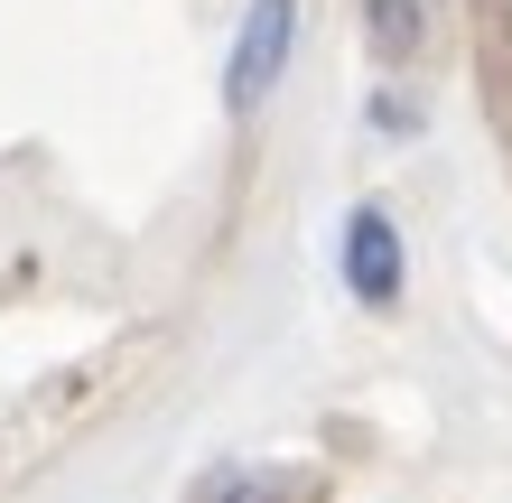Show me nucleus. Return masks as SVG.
Here are the masks:
<instances>
[{
	"label": "nucleus",
	"instance_id": "obj_1",
	"mask_svg": "<svg viewBox=\"0 0 512 503\" xmlns=\"http://www.w3.org/2000/svg\"><path fill=\"white\" fill-rule=\"evenodd\" d=\"M336 280H345V299L354 308H373V317H391L401 308V289H410V252H401V215L391 205H354L345 215V233H336Z\"/></svg>",
	"mask_w": 512,
	"mask_h": 503
},
{
	"label": "nucleus",
	"instance_id": "obj_2",
	"mask_svg": "<svg viewBox=\"0 0 512 503\" xmlns=\"http://www.w3.org/2000/svg\"><path fill=\"white\" fill-rule=\"evenodd\" d=\"M289 47H298V0H252L233 19V47H224V112H261L280 94Z\"/></svg>",
	"mask_w": 512,
	"mask_h": 503
},
{
	"label": "nucleus",
	"instance_id": "obj_3",
	"mask_svg": "<svg viewBox=\"0 0 512 503\" xmlns=\"http://www.w3.org/2000/svg\"><path fill=\"white\" fill-rule=\"evenodd\" d=\"M364 47L391 75L419 66V47H429V0H364Z\"/></svg>",
	"mask_w": 512,
	"mask_h": 503
},
{
	"label": "nucleus",
	"instance_id": "obj_4",
	"mask_svg": "<svg viewBox=\"0 0 512 503\" xmlns=\"http://www.w3.org/2000/svg\"><path fill=\"white\" fill-rule=\"evenodd\" d=\"M196 503H298V476H280V466H205L196 476Z\"/></svg>",
	"mask_w": 512,
	"mask_h": 503
},
{
	"label": "nucleus",
	"instance_id": "obj_5",
	"mask_svg": "<svg viewBox=\"0 0 512 503\" xmlns=\"http://www.w3.org/2000/svg\"><path fill=\"white\" fill-rule=\"evenodd\" d=\"M410 122H419V112L401 94H373V131H410Z\"/></svg>",
	"mask_w": 512,
	"mask_h": 503
}]
</instances>
